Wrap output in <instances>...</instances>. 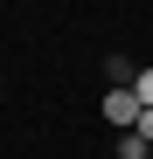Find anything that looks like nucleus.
Segmentation results:
<instances>
[{
  "instance_id": "f257e3e1",
  "label": "nucleus",
  "mask_w": 153,
  "mask_h": 159,
  "mask_svg": "<svg viewBox=\"0 0 153 159\" xmlns=\"http://www.w3.org/2000/svg\"><path fill=\"white\" fill-rule=\"evenodd\" d=\"M97 111H105V125L132 131V125H139V97H132V90H105V104H97Z\"/></svg>"
},
{
  "instance_id": "f03ea898",
  "label": "nucleus",
  "mask_w": 153,
  "mask_h": 159,
  "mask_svg": "<svg viewBox=\"0 0 153 159\" xmlns=\"http://www.w3.org/2000/svg\"><path fill=\"white\" fill-rule=\"evenodd\" d=\"M146 152H153V145L139 139V131H118V159H146Z\"/></svg>"
},
{
  "instance_id": "7ed1b4c3",
  "label": "nucleus",
  "mask_w": 153,
  "mask_h": 159,
  "mask_svg": "<svg viewBox=\"0 0 153 159\" xmlns=\"http://www.w3.org/2000/svg\"><path fill=\"white\" fill-rule=\"evenodd\" d=\"M125 90H132V97H139V111H153V69H139V76H132V83H125Z\"/></svg>"
},
{
  "instance_id": "20e7f679",
  "label": "nucleus",
  "mask_w": 153,
  "mask_h": 159,
  "mask_svg": "<svg viewBox=\"0 0 153 159\" xmlns=\"http://www.w3.org/2000/svg\"><path fill=\"white\" fill-rule=\"evenodd\" d=\"M132 131H139V139L153 145V111H139V125H132Z\"/></svg>"
}]
</instances>
